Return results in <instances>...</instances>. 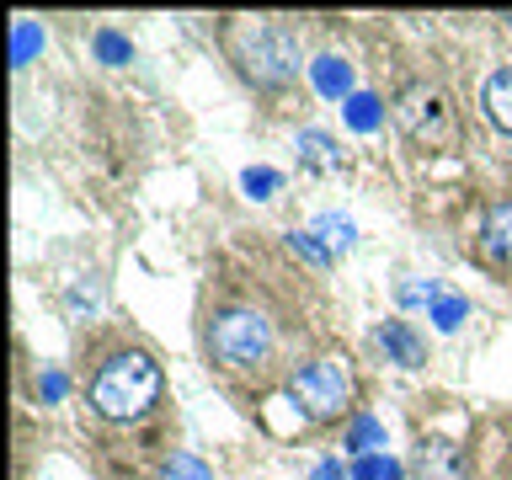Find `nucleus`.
Masks as SVG:
<instances>
[{"label": "nucleus", "mask_w": 512, "mask_h": 480, "mask_svg": "<svg viewBox=\"0 0 512 480\" xmlns=\"http://www.w3.org/2000/svg\"><path fill=\"white\" fill-rule=\"evenodd\" d=\"M38 48H43V27L38 22H16V32H11V64H16V70H22Z\"/></svg>", "instance_id": "obj_17"}, {"label": "nucleus", "mask_w": 512, "mask_h": 480, "mask_svg": "<svg viewBox=\"0 0 512 480\" xmlns=\"http://www.w3.org/2000/svg\"><path fill=\"white\" fill-rule=\"evenodd\" d=\"M480 246H486V256H496V262H512V203H491L486 208Z\"/></svg>", "instance_id": "obj_8"}, {"label": "nucleus", "mask_w": 512, "mask_h": 480, "mask_svg": "<svg viewBox=\"0 0 512 480\" xmlns=\"http://www.w3.org/2000/svg\"><path fill=\"white\" fill-rule=\"evenodd\" d=\"M352 480H406V470H400L390 454H363L352 464Z\"/></svg>", "instance_id": "obj_15"}, {"label": "nucleus", "mask_w": 512, "mask_h": 480, "mask_svg": "<svg viewBox=\"0 0 512 480\" xmlns=\"http://www.w3.org/2000/svg\"><path fill=\"white\" fill-rule=\"evenodd\" d=\"M347 123L358 128V134H374V128L384 123V107H379V96H368V91H352V96H347Z\"/></svg>", "instance_id": "obj_13"}, {"label": "nucleus", "mask_w": 512, "mask_h": 480, "mask_svg": "<svg viewBox=\"0 0 512 480\" xmlns=\"http://www.w3.org/2000/svg\"><path fill=\"white\" fill-rule=\"evenodd\" d=\"M347 395H352V379H347V368L336 358H315L310 368H299V374H294V384H288V400H294L310 422H331V416H342Z\"/></svg>", "instance_id": "obj_4"}, {"label": "nucleus", "mask_w": 512, "mask_h": 480, "mask_svg": "<svg viewBox=\"0 0 512 480\" xmlns=\"http://www.w3.org/2000/svg\"><path fill=\"white\" fill-rule=\"evenodd\" d=\"M310 235H315L331 256H342V251H352V240H358V224L342 219V214H320V219L310 224Z\"/></svg>", "instance_id": "obj_12"}, {"label": "nucleus", "mask_w": 512, "mask_h": 480, "mask_svg": "<svg viewBox=\"0 0 512 480\" xmlns=\"http://www.w3.org/2000/svg\"><path fill=\"white\" fill-rule=\"evenodd\" d=\"M240 187H246V198L262 203V198H272V192L283 187V171H272V166H251L246 176H240Z\"/></svg>", "instance_id": "obj_18"}, {"label": "nucleus", "mask_w": 512, "mask_h": 480, "mask_svg": "<svg viewBox=\"0 0 512 480\" xmlns=\"http://www.w3.org/2000/svg\"><path fill=\"white\" fill-rule=\"evenodd\" d=\"M310 75H315V91L320 96H352V64H342L336 54H320L310 64Z\"/></svg>", "instance_id": "obj_10"}, {"label": "nucleus", "mask_w": 512, "mask_h": 480, "mask_svg": "<svg viewBox=\"0 0 512 480\" xmlns=\"http://www.w3.org/2000/svg\"><path fill=\"white\" fill-rule=\"evenodd\" d=\"M160 395V368L144 352H118V358L102 363V374L91 379V406L107 416V422H134L155 406Z\"/></svg>", "instance_id": "obj_1"}, {"label": "nucleus", "mask_w": 512, "mask_h": 480, "mask_svg": "<svg viewBox=\"0 0 512 480\" xmlns=\"http://www.w3.org/2000/svg\"><path fill=\"white\" fill-rule=\"evenodd\" d=\"M347 448H358V459L379 454V448H384V422H379V416H358L352 432H347Z\"/></svg>", "instance_id": "obj_14"}, {"label": "nucleus", "mask_w": 512, "mask_h": 480, "mask_svg": "<svg viewBox=\"0 0 512 480\" xmlns=\"http://www.w3.org/2000/svg\"><path fill=\"white\" fill-rule=\"evenodd\" d=\"M395 123L406 128V139L427 144V150H454L459 144L454 107H448V96L438 86H427V80H411V86L395 96Z\"/></svg>", "instance_id": "obj_2"}, {"label": "nucleus", "mask_w": 512, "mask_h": 480, "mask_svg": "<svg viewBox=\"0 0 512 480\" xmlns=\"http://www.w3.org/2000/svg\"><path fill=\"white\" fill-rule=\"evenodd\" d=\"M64 390H70V379H64V374H43L38 379V395L43 400H64Z\"/></svg>", "instance_id": "obj_23"}, {"label": "nucleus", "mask_w": 512, "mask_h": 480, "mask_svg": "<svg viewBox=\"0 0 512 480\" xmlns=\"http://www.w3.org/2000/svg\"><path fill=\"white\" fill-rule=\"evenodd\" d=\"M486 112H491V123L502 128V134H512V64L486 80Z\"/></svg>", "instance_id": "obj_11"}, {"label": "nucleus", "mask_w": 512, "mask_h": 480, "mask_svg": "<svg viewBox=\"0 0 512 480\" xmlns=\"http://www.w3.org/2000/svg\"><path fill=\"white\" fill-rule=\"evenodd\" d=\"M507 22H512V11H507Z\"/></svg>", "instance_id": "obj_25"}, {"label": "nucleus", "mask_w": 512, "mask_h": 480, "mask_svg": "<svg viewBox=\"0 0 512 480\" xmlns=\"http://www.w3.org/2000/svg\"><path fill=\"white\" fill-rule=\"evenodd\" d=\"M294 150H299V160H304L310 171H336V166H342V150H336V139L320 134V128H304Z\"/></svg>", "instance_id": "obj_9"}, {"label": "nucleus", "mask_w": 512, "mask_h": 480, "mask_svg": "<svg viewBox=\"0 0 512 480\" xmlns=\"http://www.w3.org/2000/svg\"><path fill=\"white\" fill-rule=\"evenodd\" d=\"M310 480H352V470H342V459H326V464H315Z\"/></svg>", "instance_id": "obj_24"}, {"label": "nucleus", "mask_w": 512, "mask_h": 480, "mask_svg": "<svg viewBox=\"0 0 512 480\" xmlns=\"http://www.w3.org/2000/svg\"><path fill=\"white\" fill-rule=\"evenodd\" d=\"M96 59H102V64H128V59H134V48H128L123 32H96Z\"/></svg>", "instance_id": "obj_19"}, {"label": "nucleus", "mask_w": 512, "mask_h": 480, "mask_svg": "<svg viewBox=\"0 0 512 480\" xmlns=\"http://www.w3.org/2000/svg\"><path fill=\"white\" fill-rule=\"evenodd\" d=\"M160 480H214V470H208L198 454H171L160 464Z\"/></svg>", "instance_id": "obj_16"}, {"label": "nucleus", "mask_w": 512, "mask_h": 480, "mask_svg": "<svg viewBox=\"0 0 512 480\" xmlns=\"http://www.w3.org/2000/svg\"><path fill=\"white\" fill-rule=\"evenodd\" d=\"M208 347H214V358L224 368H262L272 358V320L256 310H224L214 315Z\"/></svg>", "instance_id": "obj_3"}, {"label": "nucleus", "mask_w": 512, "mask_h": 480, "mask_svg": "<svg viewBox=\"0 0 512 480\" xmlns=\"http://www.w3.org/2000/svg\"><path fill=\"white\" fill-rule=\"evenodd\" d=\"M464 310H470V304H464L459 294H443L438 304H432V326H438V331H454L459 320H464Z\"/></svg>", "instance_id": "obj_20"}, {"label": "nucleus", "mask_w": 512, "mask_h": 480, "mask_svg": "<svg viewBox=\"0 0 512 480\" xmlns=\"http://www.w3.org/2000/svg\"><path fill=\"white\" fill-rule=\"evenodd\" d=\"M246 70L262 80V86H278V80H288L299 70V43L294 32L283 27H256L246 32Z\"/></svg>", "instance_id": "obj_5"}, {"label": "nucleus", "mask_w": 512, "mask_h": 480, "mask_svg": "<svg viewBox=\"0 0 512 480\" xmlns=\"http://www.w3.org/2000/svg\"><path fill=\"white\" fill-rule=\"evenodd\" d=\"M416 475L422 480H459L464 475V454L448 438H432V443H422V454H416Z\"/></svg>", "instance_id": "obj_7"}, {"label": "nucleus", "mask_w": 512, "mask_h": 480, "mask_svg": "<svg viewBox=\"0 0 512 480\" xmlns=\"http://www.w3.org/2000/svg\"><path fill=\"white\" fill-rule=\"evenodd\" d=\"M374 342H379L384 352H390V358H395L400 368H422V363H427V347H422V336H416V331L406 326V320H384Z\"/></svg>", "instance_id": "obj_6"}, {"label": "nucleus", "mask_w": 512, "mask_h": 480, "mask_svg": "<svg viewBox=\"0 0 512 480\" xmlns=\"http://www.w3.org/2000/svg\"><path fill=\"white\" fill-rule=\"evenodd\" d=\"M288 246H294V251L304 256V262H315V267H331V262H336V256H331L326 246H320V240H315L310 230H294V235H288Z\"/></svg>", "instance_id": "obj_21"}, {"label": "nucleus", "mask_w": 512, "mask_h": 480, "mask_svg": "<svg viewBox=\"0 0 512 480\" xmlns=\"http://www.w3.org/2000/svg\"><path fill=\"white\" fill-rule=\"evenodd\" d=\"M438 299H443V288L432 278L427 283H400V304H438Z\"/></svg>", "instance_id": "obj_22"}]
</instances>
